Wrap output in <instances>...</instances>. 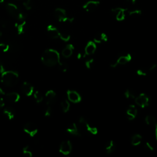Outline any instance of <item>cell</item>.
Wrapping results in <instances>:
<instances>
[{"instance_id": "cell-1", "label": "cell", "mask_w": 157, "mask_h": 157, "mask_svg": "<svg viewBox=\"0 0 157 157\" xmlns=\"http://www.w3.org/2000/svg\"><path fill=\"white\" fill-rule=\"evenodd\" d=\"M41 61L46 66L53 67L60 61V55L58 51L49 49L45 50L41 56Z\"/></svg>"}, {"instance_id": "cell-2", "label": "cell", "mask_w": 157, "mask_h": 157, "mask_svg": "<svg viewBox=\"0 0 157 157\" xmlns=\"http://www.w3.org/2000/svg\"><path fill=\"white\" fill-rule=\"evenodd\" d=\"M1 82L7 87L15 86L19 82V75L14 71H5L1 74Z\"/></svg>"}, {"instance_id": "cell-3", "label": "cell", "mask_w": 157, "mask_h": 157, "mask_svg": "<svg viewBox=\"0 0 157 157\" xmlns=\"http://www.w3.org/2000/svg\"><path fill=\"white\" fill-rule=\"evenodd\" d=\"M6 8L9 14L17 20L25 19V14L21 12L16 4L13 3H7L6 6Z\"/></svg>"}, {"instance_id": "cell-4", "label": "cell", "mask_w": 157, "mask_h": 157, "mask_svg": "<svg viewBox=\"0 0 157 157\" xmlns=\"http://www.w3.org/2000/svg\"><path fill=\"white\" fill-rule=\"evenodd\" d=\"M55 17L60 22H73L74 18L68 17L66 14V11L63 8H57L54 12Z\"/></svg>"}, {"instance_id": "cell-5", "label": "cell", "mask_w": 157, "mask_h": 157, "mask_svg": "<svg viewBox=\"0 0 157 157\" xmlns=\"http://www.w3.org/2000/svg\"><path fill=\"white\" fill-rule=\"evenodd\" d=\"M78 123H79L80 125L82 127V128H84L87 132L93 134V135H96V134H98V130L97 128L92 127V125H90L84 117H80L79 120H78Z\"/></svg>"}, {"instance_id": "cell-6", "label": "cell", "mask_w": 157, "mask_h": 157, "mask_svg": "<svg viewBox=\"0 0 157 157\" xmlns=\"http://www.w3.org/2000/svg\"><path fill=\"white\" fill-rule=\"evenodd\" d=\"M132 56L130 53H127L124 55H121L115 61L110 63V66L112 68H116L118 65H124L131 61Z\"/></svg>"}, {"instance_id": "cell-7", "label": "cell", "mask_w": 157, "mask_h": 157, "mask_svg": "<svg viewBox=\"0 0 157 157\" xmlns=\"http://www.w3.org/2000/svg\"><path fill=\"white\" fill-rule=\"evenodd\" d=\"M135 103L141 108H145L149 106L150 98L145 93H141L135 98Z\"/></svg>"}, {"instance_id": "cell-8", "label": "cell", "mask_w": 157, "mask_h": 157, "mask_svg": "<svg viewBox=\"0 0 157 157\" xmlns=\"http://www.w3.org/2000/svg\"><path fill=\"white\" fill-rule=\"evenodd\" d=\"M128 9L122 7H116L111 9V13L113 14L116 20L119 21H123L125 19L126 13Z\"/></svg>"}, {"instance_id": "cell-9", "label": "cell", "mask_w": 157, "mask_h": 157, "mask_svg": "<svg viewBox=\"0 0 157 157\" xmlns=\"http://www.w3.org/2000/svg\"><path fill=\"white\" fill-rule=\"evenodd\" d=\"M24 131L31 137H34L38 133V129L35 123L32 122H28L24 125Z\"/></svg>"}, {"instance_id": "cell-10", "label": "cell", "mask_w": 157, "mask_h": 157, "mask_svg": "<svg viewBox=\"0 0 157 157\" xmlns=\"http://www.w3.org/2000/svg\"><path fill=\"white\" fill-rule=\"evenodd\" d=\"M67 97L70 102L73 103H78L82 101V97L77 92L72 90H68L67 91Z\"/></svg>"}, {"instance_id": "cell-11", "label": "cell", "mask_w": 157, "mask_h": 157, "mask_svg": "<svg viewBox=\"0 0 157 157\" xmlns=\"http://www.w3.org/2000/svg\"><path fill=\"white\" fill-rule=\"evenodd\" d=\"M59 151L64 155H68L71 153L72 151V144L70 141H63L60 146Z\"/></svg>"}, {"instance_id": "cell-12", "label": "cell", "mask_w": 157, "mask_h": 157, "mask_svg": "<svg viewBox=\"0 0 157 157\" xmlns=\"http://www.w3.org/2000/svg\"><path fill=\"white\" fill-rule=\"evenodd\" d=\"M100 2L99 1H96V0H91L85 3L82 7L83 9L88 13H92L95 11L99 6Z\"/></svg>"}, {"instance_id": "cell-13", "label": "cell", "mask_w": 157, "mask_h": 157, "mask_svg": "<svg viewBox=\"0 0 157 157\" xmlns=\"http://www.w3.org/2000/svg\"><path fill=\"white\" fill-rule=\"evenodd\" d=\"M18 35H23L25 31L26 27V21L25 19H19L17 20V22L15 24Z\"/></svg>"}, {"instance_id": "cell-14", "label": "cell", "mask_w": 157, "mask_h": 157, "mask_svg": "<svg viewBox=\"0 0 157 157\" xmlns=\"http://www.w3.org/2000/svg\"><path fill=\"white\" fill-rule=\"evenodd\" d=\"M21 91L27 96H30L34 93V87L29 82H25L21 85Z\"/></svg>"}, {"instance_id": "cell-15", "label": "cell", "mask_w": 157, "mask_h": 157, "mask_svg": "<svg viewBox=\"0 0 157 157\" xmlns=\"http://www.w3.org/2000/svg\"><path fill=\"white\" fill-rule=\"evenodd\" d=\"M47 32L49 36L52 39H57L59 38L60 31L52 25H49L47 27Z\"/></svg>"}, {"instance_id": "cell-16", "label": "cell", "mask_w": 157, "mask_h": 157, "mask_svg": "<svg viewBox=\"0 0 157 157\" xmlns=\"http://www.w3.org/2000/svg\"><path fill=\"white\" fill-rule=\"evenodd\" d=\"M96 43L94 41H89L85 46L84 53L86 56L92 55L96 52Z\"/></svg>"}, {"instance_id": "cell-17", "label": "cell", "mask_w": 157, "mask_h": 157, "mask_svg": "<svg viewBox=\"0 0 157 157\" xmlns=\"http://www.w3.org/2000/svg\"><path fill=\"white\" fill-rule=\"evenodd\" d=\"M138 114V110L134 105H130L127 110V116L129 120L135 119Z\"/></svg>"}, {"instance_id": "cell-18", "label": "cell", "mask_w": 157, "mask_h": 157, "mask_svg": "<svg viewBox=\"0 0 157 157\" xmlns=\"http://www.w3.org/2000/svg\"><path fill=\"white\" fill-rule=\"evenodd\" d=\"M45 97H46V101L47 104L48 106H50L55 103L57 95H56V93L53 90H49L46 92Z\"/></svg>"}, {"instance_id": "cell-19", "label": "cell", "mask_w": 157, "mask_h": 157, "mask_svg": "<svg viewBox=\"0 0 157 157\" xmlns=\"http://www.w3.org/2000/svg\"><path fill=\"white\" fill-rule=\"evenodd\" d=\"M6 100L10 103H16L19 101L20 96L16 92H10L5 95Z\"/></svg>"}, {"instance_id": "cell-20", "label": "cell", "mask_w": 157, "mask_h": 157, "mask_svg": "<svg viewBox=\"0 0 157 157\" xmlns=\"http://www.w3.org/2000/svg\"><path fill=\"white\" fill-rule=\"evenodd\" d=\"M74 50V47L73 44H68V45H66V47L62 50L61 55H63V57L66 59L70 58L73 55Z\"/></svg>"}, {"instance_id": "cell-21", "label": "cell", "mask_w": 157, "mask_h": 157, "mask_svg": "<svg viewBox=\"0 0 157 157\" xmlns=\"http://www.w3.org/2000/svg\"><path fill=\"white\" fill-rule=\"evenodd\" d=\"M66 131L70 134H72V135L76 136H81V134L80 133L79 130H78L77 125L75 123H71V125H69V127L67 128Z\"/></svg>"}, {"instance_id": "cell-22", "label": "cell", "mask_w": 157, "mask_h": 157, "mask_svg": "<svg viewBox=\"0 0 157 157\" xmlns=\"http://www.w3.org/2000/svg\"><path fill=\"white\" fill-rule=\"evenodd\" d=\"M94 42L96 44H100L102 42H106L108 41V37L104 33H101L96 35L94 37Z\"/></svg>"}, {"instance_id": "cell-23", "label": "cell", "mask_w": 157, "mask_h": 157, "mask_svg": "<svg viewBox=\"0 0 157 157\" xmlns=\"http://www.w3.org/2000/svg\"><path fill=\"white\" fill-rule=\"evenodd\" d=\"M3 114L8 120H12L15 117V110L12 107H7L4 109Z\"/></svg>"}, {"instance_id": "cell-24", "label": "cell", "mask_w": 157, "mask_h": 157, "mask_svg": "<svg viewBox=\"0 0 157 157\" xmlns=\"http://www.w3.org/2000/svg\"><path fill=\"white\" fill-rule=\"evenodd\" d=\"M116 150V144L113 140L109 141L105 145V150L107 154L109 155L113 153Z\"/></svg>"}, {"instance_id": "cell-25", "label": "cell", "mask_w": 157, "mask_h": 157, "mask_svg": "<svg viewBox=\"0 0 157 157\" xmlns=\"http://www.w3.org/2000/svg\"><path fill=\"white\" fill-rule=\"evenodd\" d=\"M142 140V137L139 134H135L131 138V144L133 146H138L139 145Z\"/></svg>"}, {"instance_id": "cell-26", "label": "cell", "mask_w": 157, "mask_h": 157, "mask_svg": "<svg viewBox=\"0 0 157 157\" xmlns=\"http://www.w3.org/2000/svg\"><path fill=\"white\" fill-rule=\"evenodd\" d=\"M145 122L146 124L149 126H153L155 127L156 124H157L156 120L155 118L152 116H147L145 118Z\"/></svg>"}, {"instance_id": "cell-27", "label": "cell", "mask_w": 157, "mask_h": 157, "mask_svg": "<svg viewBox=\"0 0 157 157\" xmlns=\"http://www.w3.org/2000/svg\"><path fill=\"white\" fill-rule=\"evenodd\" d=\"M61 107L64 113H66L70 110V103L67 99H64L61 103Z\"/></svg>"}, {"instance_id": "cell-28", "label": "cell", "mask_w": 157, "mask_h": 157, "mask_svg": "<svg viewBox=\"0 0 157 157\" xmlns=\"http://www.w3.org/2000/svg\"><path fill=\"white\" fill-rule=\"evenodd\" d=\"M33 96H34V98L37 103H41L42 102L44 98L41 92L39 91H36L35 93H33Z\"/></svg>"}, {"instance_id": "cell-29", "label": "cell", "mask_w": 157, "mask_h": 157, "mask_svg": "<svg viewBox=\"0 0 157 157\" xmlns=\"http://www.w3.org/2000/svg\"><path fill=\"white\" fill-rule=\"evenodd\" d=\"M124 95L127 99H135V98L136 97L135 93L130 89L127 90L124 93Z\"/></svg>"}, {"instance_id": "cell-30", "label": "cell", "mask_w": 157, "mask_h": 157, "mask_svg": "<svg viewBox=\"0 0 157 157\" xmlns=\"http://www.w3.org/2000/svg\"><path fill=\"white\" fill-rule=\"evenodd\" d=\"M59 38L64 42H68L71 39V36L66 33H60Z\"/></svg>"}, {"instance_id": "cell-31", "label": "cell", "mask_w": 157, "mask_h": 157, "mask_svg": "<svg viewBox=\"0 0 157 157\" xmlns=\"http://www.w3.org/2000/svg\"><path fill=\"white\" fill-rule=\"evenodd\" d=\"M127 13L130 16H138L141 15L142 11L140 9H134V10H128Z\"/></svg>"}, {"instance_id": "cell-32", "label": "cell", "mask_w": 157, "mask_h": 157, "mask_svg": "<svg viewBox=\"0 0 157 157\" xmlns=\"http://www.w3.org/2000/svg\"><path fill=\"white\" fill-rule=\"evenodd\" d=\"M59 70L61 71V72H66L67 70L68 69V65L65 62H61L60 61V63H59Z\"/></svg>"}, {"instance_id": "cell-33", "label": "cell", "mask_w": 157, "mask_h": 157, "mask_svg": "<svg viewBox=\"0 0 157 157\" xmlns=\"http://www.w3.org/2000/svg\"><path fill=\"white\" fill-rule=\"evenodd\" d=\"M22 152H23L24 155L27 157H31L33 156L32 152L30 150V148L28 146H25L22 149Z\"/></svg>"}, {"instance_id": "cell-34", "label": "cell", "mask_w": 157, "mask_h": 157, "mask_svg": "<svg viewBox=\"0 0 157 157\" xmlns=\"http://www.w3.org/2000/svg\"><path fill=\"white\" fill-rule=\"evenodd\" d=\"M24 2L23 3L24 6L25 7V8L27 10H31L32 8V2H31V0H24Z\"/></svg>"}, {"instance_id": "cell-35", "label": "cell", "mask_w": 157, "mask_h": 157, "mask_svg": "<svg viewBox=\"0 0 157 157\" xmlns=\"http://www.w3.org/2000/svg\"><path fill=\"white\" fill-rule=\"evenodd\" d=\"M9 50V46L7 44L0 42V50L3 52H6Z\"/></svg>"}, {"instance_id": "cell-36", "label": "cell", "mask_w": 157, "mask_h": 157, "mask_svg": "<svg viewBox=\"0 0 157 157\" xmlns=\"http://www.w3.org/2000/svg\"><path fill=\"white\" fill-rule=\"evenodd\" d=\"M94 61H94L93 59H90L86 60V61L85 63L86 68L87 69H91L93 63H94Z\"/></svg>"}, {"instance_id": "cell-37", "label": "cell", "mask_w": 157, "mask_h": 157, "mask_svg": "<svg viewBox=\"0 0 157 157\" xmlns=\"http://www.w3.org/2000/svg\"><path fill=\"white\" fill-rule=\"evenodd\" d=\"M144 147L145 149H147L148 151H150V152H153L154 150V148L152 146V145L148 142H147L145 144Z\"/></svg>"}, {"instance_id": "cell-38", "label": "cell", "mask_w": 157, "mask_h": 157, "mask_svg": "<svg viewBox=\"0 0 157 157\" xmlns=\"http://www.w3.org/2000/svg\"><path fill=\"white\" fill-rule=\"evenodd\" d=\"M136 74L139 76H146L147 72L145 70L143 69H139L136 71Z\"/></svg>"}, {"instance_id": "cell-39", "label": "cell", "mask_w": 157, "mask_h": 157, "mask_svg": "<svg viewBox=\"0 0 157 157\" xmlns=\"http://www.w3.org/2000/svg\"><path fill=\"white\" fill-rule=\"evenodd\" d=\"M52 114V109L50 106H48V107H47V109L45 110V113H44V116L45 117H50L51 116Z\"/></svg>"}, {"instance_id": "cell-40", "label": "cell", "mask_w": 157, "mask_h": 157, "mask_svg": "<svg viewBox=\"0 0 157 157\" xmlns=\"http://www.w3.org/2000/svg\"><path fill=\"white\" fill-rule=\"evenodd\" d=\"M156 69H157V64L156 63H152L150 65L149 68V71H155Z\"/></svg>"}, {"instance_id": "cell-41", "label": "cell", "mask_w": 157, "mask_h": 157, "mask_svg": "<svg viewBox=\"0 0 157 157\" xmlns=\"http://www.w3.org/2000/svg\"><path fill=\"white\" fill-rule=\"evenodd\" d=\"M85 57H86V55H85V53L82 54V53H81V52L78 53L77 55V59L78 60H80V59H81L82 58H85Z\"/></svg>"}, {"instance_id": "cell-42", "label": "cell", "mask_w": 157, "mask_h": 157, "mask_svg": "<svg viewBox=\"0 0 157 157\" xmlns=\"http://www.w3.org/2000/svg\"><path fill=\"white\" fill-rule=\"evenodd\" d=\"M4 105H5V103H4V101L3 98L0 97V109L3 108L4 106Z\"/></svg>"}, {"instance_id": "cell-43", "label": "cell", "mask_w": 157, "mask_h": 157, "mask_svg": "<svg viewBox=\"0 0 157 157\" xmlns=\"http://www.w3.org/2000/svg\"><path fill=\"white\" fill-rule=\"evenodd\" d=\"M4 71H5V69H4V65L1 61H0V73L2 74Z\"/></svg>"}, {"instance_id": "cell-44", "label": "cell", "mask_w": 157, "mask_h": 157, "mask_svg": "<svg viewBox=\"0 0 157 157\" xmlns=\"http://www.w3.org/2000/svg\"><path fill=\"white\" fill-rule=\"evenodd\" d=\"M126 1L131 4H135L136 0H126Z\"/></svg>"}, {"instance_id": "cell-45", "label": "cell", "mask_w": 157, "mask_h": 157, "mask_svg": "<svg viewBox=\"0 0 157 157\" xmlns=\"http://www.w3.org/2000/svg\"><path fill=\"white\" fill-rule=\"evenodd\" d=\"M155 138L157 141V124H156V125L155 126Z\"/></svg>"}, {"instance_id": "cell-46", "label": "cell", "mask_w": 157, "mask_h": 157, "mask_svg": "<svg viewBox=\"0 0 157 157\" xmlns=\"http://www.w3.org/2000/svg\"><path fill=\"white\" fill-rule=\"evenodd\" d=\"M0 94H1V95H6V93H5V92L3 90V88H0Z\"/></svg>"}, {"instance_id": "cell-47", "label": "cell", "mask_w": 157, "mask_h": 157, "mask_svg": "<svg viewBox=\"0 0 157 157\" xmlns=\"http://www.w3.org/2000/svg\"><path fill=\"white\" fill-rule=\"evenodd\" d=\"M5 0H0V3H3Z\"/></svg>"}, {"instance_id": "cell-48", "label": "cell", "mask_w": 157, "mask_h": 157, "mask_svg": "<svg viewBox=\"0 0 157 157\" xmlns=\"http://www.w3.org/2000/svg\"><path fill=\"white\" fill-rule=\"evenodd\" d=\"M2 35H3V33L1 31H0V38L2 36Z\"/></svg>"}]
</instances>
